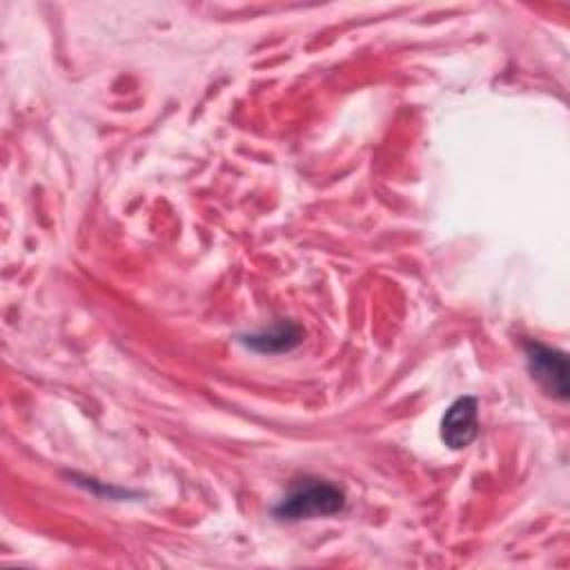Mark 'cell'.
I'll return each instance as SVG.
<instances>
[{
  "label": "cell",
  "instance_id": "6da1fadb",
  "mask_svg": "<svg viewBox=\"0 0 570 570\" xmlns=\"http://www.w3.org/2000/svg\"><path fill=\"white\" fill-rule=\"evenodd\" d=\"M345 508V494L334 483L323 479H305L274 508V514L285 521L330 517Z\"/></svg>",
  "mask_w": 570,
  "mask_h": 570
},
{
  "label": "cell",
  "instance_id": "3957f363",
  "mask_svg": "<svg viewBox=\"0 0 570 570\" xmlns=\"http://www.w3.org/2000/svg\"><path fill=\"white\" fill-rule=\"evenodd\" d=\"M479 434V401L474 396L456 399L441 419V439L450 450L468 448Z\"/></svg>",
  "mask_w": 570,
  "mask_h": 570
},
{
  "label": "cell",
  "instance_id": "7a4b0ae2",
  "mask_svg": "<svg viewBox=\"0 0 570 570\" xmlns=\"http://www.w3.org/2000/svg\"><path fill=\"white\" fill-rule=\"evenodd\" d=\"M525 361L530 376L546 394L559 401L568 399V358L563 352L543 343H528Z\"/></svg>",
  "mask_w": 570,
  "mask_h": 570
},
{
  "label": "cell",
  "instance_id": "277c9868",
  "mask_svg": "<svg viewBox=\"0 0 570 570\" xmlns=\"http://www.w3.org/2000/svg\"><path fill=\"white\" fill-rule=\"evenodd\" d=\"M301 327L294 325V323H281L267 332H261V334H252V336H245V345L256 350V352H263V354H276V352H287L292 347H296L301 343Z\"/></svg>",
  "mask_w": 570,
  "mask_h": 570
}]
</instances>
